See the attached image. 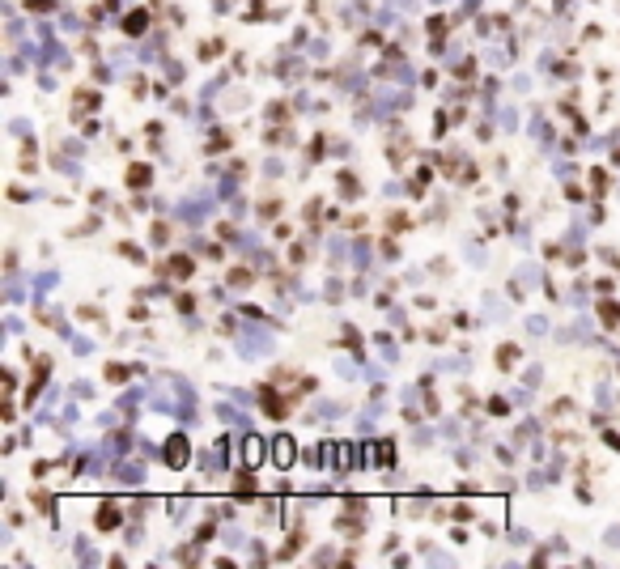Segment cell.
Wrapping results in <instances>:
<instances>
[{
  "mask_svg": "<svg viewBox=\"0 0 620 569\" xmlns=\"http://www.w3.org/2000/svg\"><path fill=\"white\" fill-rule=\"evenodd\" d=\"M276 455H281V463H289V459H293V442H289V437H281V442H276Z\"/></svg>",
  "mask_w": 620,
  "mask_h": 569,
  "instance_id": "1",
  "label": "cell"
}]
</instances>
